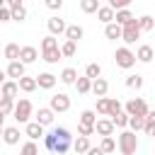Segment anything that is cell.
<instances>
[{"label": "cell", "instance_id": "7", "mask_svg": "<svg viewBox=\"0 0 155 155\" xmlns=\"http://www.w3.org/2000/svg\"><path fill=\"white\" fill-rule=\"evenodd\" d=\"M51 109H53L56 114H63V111H68V109H70V97H68L65 92H58V94H53V97H51Z\"/></svg>", "mask_w": 155, "mask_h": 155}, {"label": "cell", "instance_id": "34", "mask_svg": "<svg viewBox=\"0 0 155 155\" xmlns=\"http://www.w3.org/2000/svg\"><path fill=\"white\" fill-rule=\"evenodd\" d=\"M80 7H82V12L92 15V12H97L102 5H99V0H80Z\"/></svg>", "mask_w": 155, "mask_h": 155}, {"label": "cell", "instance_id": "44", "mask_svg": "<svg viewBox=\"0 0 155 155\" xmlns=\"http://www.w3.org/2000/svg\"><path fill=\"white\" fill-rule=\"evenodd\" d=\"M10 19H12V7L5 5V7L0 10V22H10Z\"/></svg>", "mask_w": 155, "mask_h": 155}, {"label": "cell", "instance_id": "33", "mask_svg": "<svg viewBox=\"0 0 155 155\" xmlns=\"http://www.w3.org/2000/svg\"><path fill=\"white\" fill-rule=\"evenodd\" d=\"M116 145H119V143H114V138H111V136H104V138H102V143H99V148H102L107 155H109V153H116Z\"/></svg>", "mask_w": 155, "mask_h": 155}, {"label": "cell", "instance_id": "16", "mask_svg": "<svg viewBox=\"0 0 155 155\" xmlns=\"http://www.w3.org/2000/svg\"><path fill=\"white\" fill-rule=\"evenodd\" d=\"M36 80H39V87H41V90H53L58 78L51 75V73H41V75H36Z\"/></svg>", "mask_w": 155, "mask_h": 155}, {"label": "cell", "instance_id": "8", "mask_svg": "<svg viewBox=\"0 0 155 155\" xmlns=\"http://www.w3.org/2000/svg\"><path fill=\"white\" fill-rule=\"evenodd\" d=\"M126 44H136V39H140V27H138V19H133L131 24L124 27V36H121Z\"/></svg>", "mask_w": 155, "mask_h": 155}, {"label": "cell", "instance_id": "25", "mask_svg": "<svg viewBox=\"0 0 155 155\" xmlns=\"http://www.w3.org/2000/svg\"><path fill=\"white\" fill-rule=\"evenodd\" d=\"M61 51H63V58H73V56H75V51H78V41L65 39V41H63V46H61Z\"/></svg>", "mask_w": 155, "mask_h": 155}, {"label": "cell", "instance_id": "52", "mask_svg": "<svg viewBox=\"0 0 155 155\" xmlns=\"http://www.w3.org/2000/svg\"><path fill=\"white\" fill-rule=\"evenodd\" d=\"M121 155H124V153H121Z\"/></svg>", "mask_w": 155, "mask_h": 155}, {"label": "cell", "instance_id": "51", "mask_svg": "<svg viewBox=\"0 0 155 155\" xmlns=\"http://www.w3.org/2000/svg\"><path fill=\"white\" fill-rule=\"evenodd\" d=\"M145 121H155V109H153V111H148V116H145Z\"/></svg>", "mask_w": 155, "mask_h": 155}, {"label": "cell", "instance_id": "9", "mask_svg": "<svg viewBox=\"0 0 155 155\" xmlns=\"http://www.w3.org/2000/svg\"><path fill=\"white\" fill-rule=\"evenodd\" d=\"M46 27H48V31L56 36V34H65V29H68V24L58 17V15H53V17H48L46 19Z\"/></svg>", "mask_w": 155, "mask_h": 155}, {"label": "cell", "instance_id": "5", "mask_svg": "<svg viewBox=\"0 0 155 155\" xmlns=\"http://www.w3.org/2000/svg\"><path fill=\"white\" fill-rule=\"evenodd\" d=\"M126 111L131 114V116H148V104H145V99H140V97H133V99H128L126 102Z\"/></svg>", "mask_w": 155, "mask_h": 155}, {"label": "cell", "instance_id": "41", "mask_svg": "<svg viewBox=\"0 0 155 155\" xmlns=\"http://www.w3.org/2000/svg\"><path fill=\"white\" fill-rule=\"evenodd\" d=\"M12 19H17V22H24V19H27V10H24V5L12 7Z\"/></svg>", "mask_w": 155, "mask_h": 155}, {"label": "cell", "instance_id": "42", "mask_svg": "<svg viewBox=\"0 0 155 155\" xmlns=\"http://www.w3.org/2000/svg\"><path fill=\"white\" fill-rule=\"evenodd\" d=\"M97 114H107L109 116V97H99L97 99Z\"/></svg>", "mask_w": 155, "mask_h": 155}, {"label": "cell", "instance_id": "1", "mask_svg": "<svg viewBox=\"0 0 155 155\" xmlns=\"http://www.w3.org/2000/svg\"><path fill=\"white\" fill-rule=\"evenodd\" d=\"M44 145H46L51 153H56V155H65V153L70 150V145H73V136H70L68 128L58 126V128H51V131L44 136Z\"/></svg>", "mask_w": 155, "mask_h": 155}, {"label": "cell", "instance_id": "49", "mask_svg": "<svg viewBox=\"0 0 155 155\" xmlns=\"http://www.w3.org/2000/svg\"><path fill=\"white\" fill-rule=\"evenodd\" d=\"M85 155H107V153H104L102 148H90V150H87Z\"/></svg>", "mask_w": 155, "mask_h": 155}, {"label": "cell", "instance_id": "39", "mask_svg": "<svg viewBox=\"0 0 155 155\" xmlns=\"http://www.w3.org/2000/svg\"><path fill=\"white\" fill-rule=\"evenodd\" d=\"M128 126H131V131H143L145 128V116H131Z\"/></svg>", "mask_w": 155, "mask_h": 155}, {"label": "cell", "instance_id": "15", "mask_svg": "<svg viewBox=\"0 0 155 155\" xmlns=\"http://www.w3.org/2000/svg\"><path fill=\"white\" fill-rule=\"evenodd\" d=\"M53 114H56V111H53L51 107H41V109L36 111V121L44 124V126H51V124H53Z\"/></svg>", "mask_w": 155, "mask_h": 155}, {"label": "cell", "instance_id": "31", "mask_svg": "<svg viewBox=\"0 0 155 155\" xmlns=\"http://www.w3.org/2000/svg\"><path fill=\"white\" fill-rule=\"evenodd\" d=\"M51 48H61V46H58V39H56L53 34H48V36L41 39V51H51Z\"/></svg>", "mask_w": 155, "mask_h": 155}, {"label": "cell", "instance_id": "46", "mask_svg": "<svg viewBox=\"0 0 155 155\" xmlns=\"http://www.w3.org/2000/svg\"><path fill=\"white\" fill-rule=\"evenodd\" d=\"M109 5H111L114 10H124V7L131 5V0H109Z\"/></svg>", "mask_w": 155, "mask_h": 155}, {"label": "cell", "instance_id": "21", "mask_svg": "<svg viewBox=\"0 0 155 155\" xmlns=\"http://www.w3.org/2000/svg\"><path fill=\"white\" fill-rule=\"evenodd\" d=\"M17 92H19V82L17 80H5L2 82V97H12L15 99Z\"/></svg>", "mask_w": 155, "mask_h": 155}, {"label": "cell", "instance_id": "36", "mask_svg": "<svg viewBox=\"0 0 155 155\" xmlns=\"http://www.w3.org/2000/svg\"><path fill=\"white\" fill-rule=\"evenodd\" d=\"M126 87H131V90H140L143 87V75H128L126 78Z\"/></svg>", "mask_w": 155, "mask_h": 155}, {"label": "cell", "instance_id": "26", "mask_svg": "<svg viewBox=\"0 0 155 155\" xmlns=\"http://www.w3.org/2000/svg\"><path fill=\"white\" fill-rule=\"evenodd\" d=\"M15 99L12 97H2V102H0V114L2 116H10V114H15Z\"/></svg>", "mask_w": 155, "mask_h": 155}, {"label": "cell", "instance_id": "3", "mask_svg": "<svg viewBox=\"0 0 155 155\" xmlns=\"http://www.w3.org/2000/svg\"><path fill=\"white\" fill-rule=\"evenodd\" d=\"M114 61H116V65L119 68H124V70H128V68H133L136 65V53L128 48V46H121V48H116V53H114Z\"/></svg>", "mask_w": 155, "mask_h": 155}, {"label": "cell", "instance_id": "29", "mask_svg": "<svg viewBox=\"0 0 155 155\" xmlns=\"http://www.w3.org/2000/svg\"><path fill=\"white\" fill-rule=\"evenodd\" d=\"M61 58H63V51H61V48H51V51H44V61H46V63H51V65H53V63H58Z\"/></svg>", "mask_w": 155, "mask_h": 155}, {"label": "cell", "instance_id": "35", "mask_svg": "<svg viewBox=\"0 0 155 155\" xmlns=\"http://www.w3.org/2000/svg\"><path fill=\"white\" fill-rule=\"evenodd\" d=\"M85 75H87V78H92V80L102 78V68H99V63H87V68H85Z\"/></svg>", "mask_w": 155, "mask_h": 155}, {"label": "cell", "instance_id": "27", "mask_svg": "<svg viewBox=\"0 0 155 155\" xmlns=\"http://www.w3.org/2000/svg\"><path fill=\"white\" fill-rule=\"evenodd\" d=\"M19 53H22V46H17V44H7L5 46V58L7 61H19Z\"/></svg>", "mask_w": 155, "mask_h": 155}, {"label": "cell", "instance_id": "45", "mask_svg": "<svg viewBox=\"0 0 155 155\" xmlns=\"http://www.w3.org/2000/svg\"><path fill=\"white\" fill-rule=\"evenodd\" d=\"M78 133H80V136H92V133H94V126H87V124H78Z\"/></svg>", "mask_w": 155, "mask_h": 155}, {"label": "cell", "instance_id": "12", "mask_svg": "<svg viewBox=\"0 0 155 155\" xmlns=\"http://www.w3.org/2000/svg\"><path fill=\"white\" fill-rule=\"evenodd\" d=\"M104 36L111 39V41H116V39L124 36V27L119 22H109V24H104Z\"/></svg>", "mask_w": 155, "mask_h": 155}, {"label": "cell", "instance_id": "17", "mask_svg": "<svg viewBox=\"0 0 155 155\" xmlns=\"http://www.w3.org/2000/svg\"><path fill=\"white\" fill-rule=\"evenodd\" d=\"M2 138H5L7 145H17V143H19V128H15V126H5Z\"/></svg>", "mask_w": 155, "mask_h": 155}, {"label": "cell", "instance_id": "14", "mask_svg": "<svg viewBox=\"0 0 155 155\" xmlns=\"http://www.w3.org/2000/svg\"><path fill=\"white\" fill-rule=\"evenodd\" d=\"M97 17H99V22L109 24V22H114V19H116V10H114L111 5H102V7L97 10Z\"/></svg>", "mask_w": 155, "mask_h": 155}, {"label": "cell", "instance_id": "20", "mask_svg": "<svg viewBox=\"0 0 155 155\" xmlns=\"http://www.w3.org/2000/svg\"><path fill=\"white\" fill-rule=\"evenodd\" d=\"M85 36V29L80 27V24H68V29H65V39H73V41H80Z\"/></svg>", "mask_w": 155, "mask_h": 155}, {"label": "cell", "instance_id": "50", "mask_svg": "<svg viewBox=\"0 0 155 155\" xmlns=\"http://www.w3.org/2000/svg\"><path fill=\"white\" fill-rule=\"evenodd\" d=\"M5 5H10V7H17V5H22V0H5Z\"/></svg>", "mask_w": 155, "mask_h": 155}, {"label": "cell", "instance_id": "28", "mask_svg": "<svg viewBox=\"0 0 155 155\" xmlns=\"http://www.w3.org/2000/svg\"><path fill=\"white\" fill-rule=\"evenodd\" d=\"M61 82H65V85H75V82H78V70H75V68H65V70L61 73Z\"/></svg>", "mask_w": 155, "mask_h": 155}, {"label": "cell", "instance_id": "38", "mask_svg": "<svg viewBox=\"0 0 155 155\" xmlns=\"http://www.w3.org/2000/svg\"><path fill=\"white\" fill-rule=\"evenodd\" d=\"M80 124H87V126H94V124H97V116H94V111H92V109H85V111L80 114Z\"/></svg>", "mask_w": 155, "mask_h": 155}, {"label": "cell", "instance_id": "24", "mask_svg": "<svg viewBox=\"0 0 155 155\" xmlns=\"http://www.w3.org/2000/svg\"><path fill=\"white\" fill-rule=\"evenodd\" d=\"M107 90H109V82H107L104 78H97V80H92V92H94L97 97H104V94H107Z\"/></svg>", "mask_w": 155, "mask_h": 155}, {"label": "cell", "instance_id": "10", "mask_svg": "<svg viewBox=\"0 0 155 155\" xmlns=\"http://www.w3.org/2000/svg\"><path fill=\"white\" fill-rule=\"evenodd\" d=\"M114 128H116V124L111 121V116H109V119H97V124H94V131H97L102 138H104V136H111Z\"/></svg>", "mask_w": 155, "mask_h": 155}, {"label": "cell", "instance_id": "37", "mask_svg": "<svg viewBox=\"0 0 155 155\" xmlns=\"http://www.w3.org/2000/svg\"><path fill=\"white\" fill-rule=\"evenodd\" d=\"M138 27H140V31H150V29L155 27V19H153L150 15H143V17L138 19Z\"/></svg>", "mask_w": 155, "mask_h": 155}, {"label": "cell", "instance_id": "40", "mask_svg": "<svg viewBox=\"0 0 155 155\" xmlns=\"http://www.w3.org/2000/svg\"><path fill=\"white\" fill-rule=\"evenodd\" d=\"M19 155H39V148H36V143H34V140L24 143V145L19 148Z\"/></svg>", "mask_w": 155, "mask_h": 155}, {"label": "cell", "instance_id": "18", "mask_svg": "<svg viewBox=\"0 0 155 155\" xmlns=\"http://www.w3.org/2000/svg\"><path fill=\"white\" fill-rule=\"evenodd\" d=\"M36 58H39V51H36L34 46H22V53H19V61H24V63L29 65V63H34Z\"/></svg>", "mask_w": 155, "mask_h": 155}, {"label": "cell", "instance_id": "23", "mask_svg": "<svg viewBox=\"0 0 155 155\" xmlns=\"http://www.w3.org/2000/svg\"><path fill=\"white\" fill-rule=\"evenodd\" d=\"M133 19H136V17L131 15V10H128V7H124V10H116V19H114V22H119L121 27H126V24H131Z\"/></svg>", "mask_w": 155, "mask_h": 155}, {"label": "cell", "instance_id": "48", "mask_svg": "<svg viewBox=\"0 0 155 155\" xmlns=\"http://www.w3.org/2000/svg\"><path fill=\"white\" fill-rule=\"evenodd\" d=\"M143 131H145V136H153L155 138V121H145V128Z\"/></svg>", "mask_w": 155, "mask_h": 155}, {"label": "cell", "instance_id": "19", "mask_svg": "<svg viewBox=\"0 0 155 155\" xmlns=\"http://www.w3.org/2000/svg\"><path fill=\"white\" fill-rule=\"evenodd\" d=\"M17 82H19V90H22V92H34V90L39 87V80H36V78H29V75L19 78Z\"/></svg>", "mask_w": 155, "mask_h": 155}, {"label": "cell", "instance_id": "6", "mask_svg": "<svg viewBox=\"0 0 155 155\" xmlns=\"http://www.w3.org/2000/svg\"><path fill=\"white\" fill-rule=\"evenodd\" d=\"M5 75H7V78H12V80L24 78V75H27V63H24V61H10V63H7Z\"/></svg>", "mask_w": 155, "mask_h": 155}, {"label": "cell", "instance_id": "2", "mask_svg": "<svg viewBox=\"0 0 155 155\" xmlns=\"http://www.w3.org/2000/svg\"><path fill=\"white\" fill-rule=\"evenodd\" d=\"M119 150L124 155H133L138 150V138H136V131H121L119 133Z\"/></svg>", "mask_w": 155, "mask_h": 155}, {"label": "cell", "instance_id": "11", "mask_svg": "<svg viewBox=\"0 0 155 155\" xmlns=\"http://www.w3.org/2000/svg\"><path fill=\"white\" fill-rule=\"evenodd\" d=\"M24 133L29 136V140H39V138H44V136H46V131H44V124H39V121H31V124H27Z\"/></svg>", "mask_w": 155, "mask_h": 155}, {"label": "cell", "instance_id": "30", "mask_svg": "<svg viewBox=\"0 0 155 155\" xmlns=\"http://www.w3.org/2000/svg\"><path fill=\"white\" fill-rule=\"evenodd\" d=\"M75 87H78V92L80 94H87L90 90H92V78H78V82H75Z\"/></svg>", "mask_w": 155, "mask_h": 155}, {"label": "cell", "instance_id": "13", "mask_svg": "<svg viewBox=\"0 0 155 155\" xmlns=\"http://www.w3.org/2000/svg\"><path fill=\"white\" fill-rule=\"evenodd\" d=\"M136 58H138L140 63H150V61L155 58V46H148V44L138 46V51H136Z\"/></svg>", "mask_w": 155, "mask_h": 155}, {"label": "cell", "instance_id": "43", "mask_svg": "<svg viewBox=\"0 0 155 155\" xmlns=\"http://www.w3.org/2000/svg\"><path fill=\"white\" fill-rule=\"evenodd\" d=\"M119 111H121V102H119V99H111V97H109V116H116Z\"/></svg>", "mask_w": 155, "mask_h": 155}, {"label": "cell", "instance_id": "32", "mask_svg": "<svg viewBox=\"0 0 155 155\" xmlns=\"http://www.w3.org/2000/svg\"><path fill=\"white\" fill-rule=\"evenodd\" d=\"M111 121H114L119 128H126V126H128V121H131V114H128V111H119L116 116H111Z\"/></svg>", "mask_w": 155, "mask_h": 155}, {"label": "cell", "instance_id": "4", "mask_svg": "<svg viewBox=\"0 0 155 155\" xmlns=\"http://www.w3.org/2000/svg\"><path fill=\"white\" fill-rule=\"evenodd\" d=\"M31 102L29 99H17V104H15V121L17 124H27L29 121V116H31Z\"/></svg>", "mask_w": 155, "mask_h": 155}, {"label": "cell", "instance_id": "22", "mask_svg": "<svg viewBox=\"0 0 155 155\" xmlns=\"http://www.w3.org/2000/svg\"><path fill=\"white\" fill-rule=\"evenodd\" d=\"M73 148H75V153L78 155H85L92 145H90V136H78V140L73 143Z\"/></svg>", "mask_w": 155, "mask_h": 155}, {"label": "cell", "instance_id": "47", "mask_svg": "<svg viewBox=\"0 0 155 155\" xmlns=\"http://www.w3.org/2000/svg\"><path fill=\"white\" fill-rule=\"evenodd\" d=\"M44 2H46L48 10H61L63 7V0H44Z\"/></svg>", "mask_w": 155, "mask_h": 155}]
</instances>
